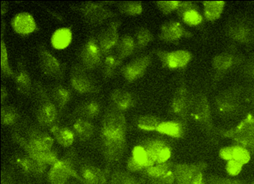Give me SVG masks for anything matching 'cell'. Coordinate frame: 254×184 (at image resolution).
Here are the masks:
<instances>
[{
	"label": "cell",
	"mask_w": 254,
	"mask_h": 184,
	"mask_svg": "<svg viewBox=\"0 0 254 184\" xmlns=\"http://www.w3.org/2000/svg\"><path fill=\"white\" fill-rule=\"evenodd\" d=\"M13 163L24 171V173L33 176H42L46 172L48 166L28 155H16L13 158Z\"/></svg>",
	"instance_id": "cell-21"
},
{
	"label": "cell",
	"mask_w": 254,
	"mask_h": 184,
	"mask_svg": "<svg viewBox=\"0 0 254 184\" xmlns=\"http://www.w3.org/2000/svg\"><path fill=\"white\" fill-rule=\"evenodd\" d=\"M183 23L189 26H198L203 21V17L199 11V9H192L183 15L181 19Z\"/></svg>",
	"instance_id": "cell-43"
},
{
	"label": "cell",
	"mask_w": 254,
	"mask_h": 184,
	"mask_svg": "<svg viewBox=\"0 0 254 184\" xmlns=\"http://www.w3.org/2000/svg\"><path fill=\"white\" fill-rule=\"evenodd\" d=\"M241 73L248 80H254V52L246 58L241 67Z\"/></svg>",
	"instance_id": "cell-47"
},
{
	"label": "cell",
	"mask_w": 254,
	"mask_h": 184,
	"mask_svg": "<svg viewBox=\"0 0 254 184\" xmlns=\"http://www.w3.org/2000/svg\"><path fill=\"white\" fill-rule=\"evenodd\" d=\"M35 91L37 94V119L40 125L43 127H52L58 118V109L46 89L41 82L35 83Z\"/></svg>",
	"instance_id": "cell-7"
},
{
	"label": "cell",
	"mask_w": 254,
	"mask_h": 184,
	"mask_svg": "<svg viewBox=\"0 0 254 184\" xmlns=\"http://www.w3.org/2000/svg\"><path fill=\"white\" fill-rule=\"evenodd\" d=\"M224 34L228 39L247 47L254 46V19L250 15L232 17L224 26Z\"/></svg>",
	"instance_id": "cell-5"
},
{
	"label": "cell",
	"mask_w": 254,
	"mask_h": 184,
	"mask_svg": "<svg viewBox=\"0 0 254 184\" xmlns=\"http://www.w3.org/2000/svg\"><path fill=\"white\" fill-rule=\"evenodd\" d=\"M233 159L245 166L251 160V154L246 148L236 144L233 145Z\"/></svg>",
	"instance_id": "cell-45"
},
{
	"label": "cell",
	"mask_w": 254,
	"mask_h": 184,
	"mask_svg": "<svg viewBox=\"0 0 254 184\" xmlns=\"http://www.w3.org/2000/svg\"><path fill=\"white\" fill-rule=\"evenodd\" d=\"M191 96L185 82H183L177 87L170 104V113L186 125H188Z\"/></svg>",
	"instance_id": "cell-9"
},
{
	"label": "cell",
	"mask_w": 254,
	"mask_h": 184,
	"mask_svg": "<svg viewBox=\"0 0 254 184\" xmlns=\"http://www.w3.org/2000/svg\"><path fill=\"white\" fill-rule=\"evenodd\" d=\"M123 61H121L118 55L116 54H108L106 55L103 61V74L104 78H111L117 73V69L121 66Z\"/></svg>",
	"instance_id": "cell-35"
},
{
	"label": "cell",
	"mask_w": 254,
	"mask_h": 184,
	"mask_svg": "<svg viewBox=\"0 0 254 184\" xmlns=\"http://www.w3.org/2000/svg\"><path fill=\"white\" fill-rule=\"evenodd\" d=\"M11 26L15 33L20 35L30 34L37 28L34 18L28 12H21L15 15L11 20Z\"/></svg>",
	"instance_id": "cell-25"
},
{
	"label": "cell",
	"mask_w": 254,
	"mask_h": 184,
	"mask_svg": "<svg viewBox=\"0 0 254 184\" xmlns=\"http://www.w3.org/2000/svg\"><path fill=\"white\" fill-rule=\"evenodd\" d=\"M190 184H207V180L203 172H198L196 174Z\"/></svg>",
	"instance_id": "cell-55"
},
{
	"label": "cell",
	"mask_w": 254,
	"mask_h": 184,
	"mask_svg": "<svg viewBox=\"0 0 254 184\" xmlns=\"http://www.w3.org/2000/svg\"><path fill=\"white\" fill-rule=\"evenodd\" d=\"M152 62V55L139 57L121 68V74L128 82H132L141 78Z\"/></svg>",
	"instance_id": "cell-18"
},
{
	"label": "cell",
	"mask_w": 254,
	"mask_h": 184,
	"mask_svg": "<svg viewBox=\"0 0 254 184\" xmlns=\"http://www.w3.org/2000/svg\"><path fill=\"white\" fill-rule=\"evenodd\" d=\"M20 119L17 109L12 106H2L1 109V123L3 125H13Z\"/></svg>",
	"instance_id": "cell-40"
},
{
	"label": "cell",
	"mask_w": 254,
	"mask_h": 184,
	"mask_svg": "<svg viewBox=\"0 0 254 184\" xmlns=\"http://www.w3.org/2000/svg\"><path fill=\"white\" fill-rule=\"evenodd\" d=\"M154 54L162 62V67L170 69H183L188 66L192 60V54L188 50H154Z\"/></svg>",
	"instance_id": "cell-12"
},
{
	"label": "cell",
	"mask_w": 254,
	"mask_h": 184,
	"mask_svg": "<svg viewBox=\"0 0 254 184\" xmlns=\"http://www.w3.org/2000/svg\"><path fill=\"white\" fill-rule=\"evenodd\" d=\"M219 136L230 139L254 155V115L249 113L237 125L228 129H218Z\"/></svg>",
	"instance_id": "cell-6"
},
{
	"label": "cell",
	"mask_w": 254,
	"mask_h": 184,
	"mask_svg": "<svg viewBox=\"0 0 254 184\" xmlns=\"http://www.w3.org/2000/svg\"><path fill=\"white\" fill-rule=\"evenodd\" d=\"M70 83L72 87L81 94L97 93L99 91L96 81L87 73V69L79 64L72 67Z\"/></svg>",
	"instance_id": "cell-10"
},
{
	"label": "cell",
	"mask_w": 254,
	"mask_h": 184,
	"mask_svg": "<svg viewBox=\"0 0 254 184\" xmlns=\"http://www.w3.org/2000/svg\"><path fill=\"white\" fill-rule=\"evenodd\" d=\"M254 184V181H253V182H252V183H251V184Z\"/></svg>",
	"instance_id": "cell-59"
},
{
	"label": "cell",
	"mask_w": 254,
	"mask_h": 184,
	"mask_svg": "<svg viewBox=\"0 0 254 184\" xmlns=\"http://www.w3.org/2000/svg\"><path fill=\"white\" fill-rule=\"evenodd\" d=\"M50 132H52L54 139L58 141V143L63 147H69L73 145L74 133L69 128L54 124L50 128Z\"/></svg>",
	"instance_id": "cell-33"
},
{
	"label": "cell",
	"mask_w": 254,
	"mask_h": 184,
	"mask_svg": "<svg viewBox=\"0 0 254 184\" xmlns=\"http://www.w3.org/2000/svg\"><path fill=\"white\" fill-rule=\"evenodd\" d=\"M1 69L2 74L7 78H13L15 77V73L10 67L8 61V55H7V48L5 46L4 41H1Z\"/></svg>",
	"instance_id": "cell-44"
},
{
	"label": "cell",
	"mask_w": 254,
	"mask_h": 184,
	"mask_svg": "<svg viewBox=\"0 0 254 184\" xmlns=\"http://www.w3.org/2000/svg\"><path fill=\"white\" fill-rule=\"evenodd\" d=\"M121 25L119 20L112 21L107 28L102 31L98 37V42L104 55H108L116 48L120 41L118 29Z\"/></svg>",
	"instance_id": "cell-20"
},
{
	"label": "cell",
	"mask_w": 254,
	"mask_h": 184,
	"mask_svg": "<svg viewBox=\"0 0 254 184\" xmlns=\"http://www.w3.org/2000/svg\"><path fill=\"white\" fill-rule=\"evenodd\" d=\"M249 101L247 87L241 84L232 85L215 96L214 111L220 119H236L246 113Z\"/></svg>",
	"instance_id": "cell-2"
},
{
	"label": "cell",
	"mask_w": 254,
	"mask_h": 184,
	"mask_svg": "<svg viewBox=\"0 0 254 184\" xmlns=\"http://www.w3.org/2000/svg\"><path fill=\"white\" fill-rule=\"evenodd\" d=\"M38 59L40 67L46 75L56 79L63 78L65 68L63 67L60 61L44 46H40L38 50Z\"/></svg>",
	"instance_id": "cell-16"
},
{
	"label": "cell",
	"mask_w": 254,
	"mask_h": 184,
	"mask_svg": "<svg viewBox=\"0 0 254 184\" xmlns=\"http://www.w3.org/2000/svg\"><path fill=\"white\" fill-rule=\"evenodd\" d=\"M111 184H146L145 181L132 176L130 172L117 171L112 174Z\"/></svg>",
	"instance_id": "cell-36"
},
{
	"label": "cell",
	"mask_w": 254,
	"mask_h": 184,
	"mask_svg": "<svg viewBox=\"0 0 254 184\" xmlns=\"http://www.w3.org/2000/svg\"><path fill=\"white\" fill-rule=\"evenodd\" d=\"M140 145L146 150L149 156L155 164L167 163L171 158L172 149L163 139H146Z\"/></svg>",
	"instance_id": "cell-14"
},
{
	"label": "cell",
	"mask_w": 254,
	"mask_h": 184,
	"mask_svg": "<svg viewBox=\"0 0 254 184\" xmlns=\"http://www.w3.org/2000/svg\"><path fill=\"white\" fill-rule=\"evenodd\" d=\"M149 184H175V177L174 171L170 170L167 173L160 177L147 180Z\"/></svg>",
	"instance_id": "cell-49"
},
{
	"label": "cell",
	"mask_w": 254,
	"mask_h": 184,
	"mask_svg": "<svg viewBox=\"0 0 254 184\" xmlns=\"http://www.w3.org/2000/svg\"><path fill=\"white\" fill-rule=\"evenodd\" d=\"M233 145L225 146L220 149L219 151V156L224 161L233 160Z\"/></svg>",
	"instance_id": "cell-52"
},
{
	"label": "cell",
	"mask_w": 254,
	"mask_h": 184,
	"mask_svg": "<svg viewBox=\"0 0 254 184\" xmlns=\"http://www.w3.org/2000/svg\"><path fill=\"white\" fill-rule=\"evenodd\" d=\"M7 96H8V92H7V88L4 86H2L1 87V103L2 104L5 102Z\"/></svg>",
	"instance_id": "cell-56"
},
{
	"label": "cell",
	"mask_w": 254,
	"mask_h": 184,
	"mask_svg": "<svg viewBox=\"0 0 254 184\" xmlns=\"http://www.w3.org/2000/svg\"><path fill=\"white\" fill-rule=\"evenodd\" d=\"M131 157L144 170L149 168V167H153V166L155 165V163L151 159L146 150H144V148L142 147L140 145H136L133 148V150L131 152Z\"/></svg>",
	"instance_id": "cell-38"
},
{
	"label": "cell",
	"mask_w": 254,
	"mask_h": 184,
	"mask_svg": "<svg viewBox=\"0 0 254 184\" xmlns=\"http://www.w3.org/2000/svg\"><path fill=\"white\" fill-rule=\"evenodd\" d=\"M7 4H5L4 2L2 3V15L4 14L5 12H7Z\"/></svg>",
	"instance_id": "cell-58"
},
{
	"label": "cell",
	"mask_w": 254,
	"mask_h": 184,
	"mask_svg": "<svg viewBox=\"0 0 254 184\" xmlns=\"http://www.w3.org/2000/svg\"><path fill=\"white\" fill-rule=\"evenodd\" d=\"M70 177L74 178L84 184L82 177L74 168L73 158L69 155L63 159H59L55 164L51 166L48 173V180L50 184H66Z\"/></svg>",
	"instance_id": "cell-8"
},
{
	"label": "cell",
	"mask_w": 254,
	"mask_h": 184,
	"mask_svg": "<svg viewBox=\"0 0 254 184\" xmlns=\"http://www.w3.org/2000/svg\"><path fill=\"white\" fill-rule=\"evenodd\" d=\"M73 132L77 135L80 141H87L94 134L95 127L91 122L86 119L77 120L73 124Z\"/></svg>",
	"instance_id": "cell-34"
},
{
	"label": "cell",
	"mask_w": 254,
	"mask_h": 184,
	"mask_svg": "<svg viewBox=\"0 0 254 184\" xmlns=\"http://www.w3.org/2000/svg\"><path fill=\"white\" fill-rule=\"evenodd\" d=\"M206 180L207 184H248L249 183L246 180L222 177L215 175H210L206 177Z\"/></svg>",
	"instance_id": "cell-46"
},
{
	"label": "cell",
	"mask_w": 254,
	"mask_h": 184,
	"mask_svg": "<svg viewBox=\"0 0 254 184\" xmlns=\"http://www.w3.org/2000/svg\"><path fill=\"white\" fill-rule=\"evenodd\" d=\"M80 176L84 184H108L105 172L94 165H83L80 168Z\"/></svg>",
	"instance_id": "cell-26"
},
{
	"label": "cell",
	"mask_w": 254,
	"mask_h": 184,
	"mask_svg": "<svg viewBox=\"0 0 254 184\" xmlns=\"http://www.w3.org/2000/svg\"><path fill=\"white\" fill-rule=\"evenodd\" d=\"M77 10L82 13L86 23L91 25H98L110 18L114 17L117 14L111 11L104 4H99L92 2H86L82 3Z\"/></svg>",
	"instance_id": "cell-13"
},
{
	"label": "cell",
	"mask_w": 254,
	"mask_h": 184,
	"mask_svg": "<svg viewBox=\"0 0 254 184\" xmlns=\"http://www.w3.org/2000/svg\"><path fill=\"white\" fill-rule=\"evenodd\" d=\"M190 116L208 137L209 141L217 144L219 128L214 124L211 104L206 94L201 91L192 94Z\"/></svg>",
	"instance_id": "cell-3"
},
{
	"label": "cell",
	"mask_w": 254,
	"mask_h": 184,
	"mask_svg": "<svg viewBox=\"0 0 254 184\" xmlns=\"http://www.w3.org/2000/svg\"><path fill=\"white\" fill-rule=\"evenodd\" d=\"M103 55L98 40L94 37H90L80 51L81 65L87 70L96 69L104 61Z\"/></svg>",
	"instance_id": "cell-11"
},
{
	"label": "cell",
	"mask_w": 254,
	"mask_h": 184,
	"mask_svg": "<svg viewBox=\"0 0 254 184\" xmlns=\"http://www.w3.org/2000/svg\"><path fill=\"white\" fill-rule=\"evenodd\" d=\"M14 80H15V87L20 94L27 96L30 95L33 89L32 80L25 66V63L22 59L18 62L17 69L15 73Z\"/></svg>",
	"instance_id": "cell-22"
},
{
	"label": "cell",
	"mask_w": 254,
	"mask_h": 184,
	"mask_svg": "<svg viewBox=\"0 0 254 184\" xmlns=\"http://www.w3.org/2000/svg\"><path fill=\"white\" fill-rule=\"evenodd\" d=\"M101 113V104L95 100H87L82 103L76 109L75 113L82 119H95Z\"/></svg>",
	"instance_id": "cell-28"
},
{
	"label": "cell",
	"mask_w": 254,
	"mask_h": 184,
	"mask_svg": "<svg viewBox=\"0 0 254 184\" xmlns=\"http://www.w3.org/2000/svg\"><path fill=\"white\" fill-rule=\"evenodd\" d=\"M127 122L123 112L111 105L102 122L101 150L108 163H117L127 148Z\"/></svg>",
	"instance_id": "cell-1"
},
{
	"label": "cell",
	"mask_w": 254,
	"mask_h": 184,
	"mask_svg": "<svg viewBox=\"0 0 254 184\" xmlns=\"http://www.w3.org/2000/svg\"><path fill=\"white\" fill-rule=\"evenodd\" d=\"M246 55L238 50L235 45H231L223 52L214 56L211 61L213 77L212 83L217 85L225 76L236 69H241L246 61Z\"/></svg>",
	"instance_id": "cell-4"
},
{
	"label": "cell",
	"mask_w": 254,
	"mask_h": 184,
	"mask_svg": "<svg viewBox=\"0 0 254 184\" xmlns=\"http://www.w3.org/2000/svg\"><path fill=\"white\" fill-rule=\"evenodd\" d=\"M136 50H141L145 48L151 41L154 40L153 35L146 28H140L137 29L136 34Z\"/></svg>",
	"instance_id": "cell-41"
},
{
	"label": "cell",
	"mask_w": 254,
	"mask_h": 184,
	"mask_svg": "<svg viewBox=\"0 0 254 184\" xmlns=\"http://www.w3.org/2000/svg\"><path fill=\"white\" fill-rule=\"evenodd\" d=\"M11 137L15 143L20 145V148L24 150L27 155L34 158L36 160L40 161L41 163H46L50 166L55 164L59 160L58 154L54 150L41 151V150H37L28 143L26 138H24V136H22L18 132H14L11 135Z\"/></svg>",
	"instance_id": "cell-15"
},
{
	"label": "cell",
	"mask_w": 254,
	"mask_h": 184,
	"mask_svg": "<svg viewBox=\"0 0 254 184\" xmlns=\"http://www.w3.org/2000/svg\"></svg>",
	"instance_id": "cell-60"
},
{
	"label": "cell",
	"mask_w": 254,
	"mask_h": 184,
	"mask_svg": "<svg viewBox=\"0 0 254 184\" xmlns=\"http://www.w3.org/2000/svg\"><path fill=\"white\" fill-rule=\"evenodd\" d=\"M187 127L188 125L179 121L162 122L157 127L156 132L173 138L181 139L185 136Z\"/></svg>",
	"instance_id": "cell-27"
},
{
	"label": "cell",
	"mask_w": 254,
	"mask_h": 184,
	"mask_svg": "<svg viewBox=\"0 0 254 184\" xmlns=\"http://www.w3.org/2000/svg\"><path fill=\"white\" fill-rule=\"evenodd\" d=\"M71 30L68 28H61L54 32L51 37V44L56 50H64L71 43Z\"/></svg>",
	"instance_id": "cell-32"
},
{
	"label": "cell",
	"mask_w": 254,
	"mask_h": 184,
	"mask_svg": "<svg viewBox=\"0 0 254 184\" xmlns=\"http://www.w3.org/2000/svg\"><path fill=\"white\" fill-rule=\"evenodd\" d=\"M192 9H198V5L195 2H191V1H184V2H180L179 7L177 9V15L179 16V19H182L183 15L190 11Z\"/></svg>",
	"instance_id": "cell-51"
},
{
	"label": "cell",
	"mask_w": 254,
	"mask_h": 184,
	"mask_svg": "<svg viewBox=\"0 0 254 184\" xmlns=\"http://www.w3.org/2000/svg\"><path fill=\"white\" fill-rule=\"evenodd\" d=\"M208 165L205 162L196 163H178L174 165L175 184H190L196 174L204 172Z\"/></svg>",
	"instance_id": "cell-17"
},
{
	"label": "cell",
	"mask_w": 254,
	"mask_h": 184,
	"mask_svg": "<svg viewBox=\"0 0 254 184\" xmlns=\"http://www.w3.org/2000/svg\"><path fill=\"white\" fill-rule=\"evenodd\" d=\"M1 184H15V180L8 171L3 170L1 174Z\"/></svg>",
	"instance_id": "cell-54"
},
{
	"label": "cell",
	"mask_w": 254,
	"mask_h": 184,
	"mask_svg": "<svg viewBox=\"0 0 254 184\" xmlns=\"http://www.w3.org/2000/svg\"><path fill=\"white\" fill-rule=\"evenodd\" d=\"M111 100L112 105L123 113L132 109L136 104V99L133 94L123 89H115L111 93Z\"/></svg>",
	"instance_id": "cell-24"
},
{
	"label": "cell",
	"mask_w": 254,
	"mask_h": 184,
	"mask_svg": "<svg viewBox=\"0 0 254 184\" xmlns=\"http://www.w3.org/2000/svg\"><path fill=\"white\" fill-rule=\"evenodd\" d=\"M193 36L179 21L170 20L162 24L160 30L159 39L167 43H175L182 38H189Z\"/></svg>",
	"instance_id": "cell-19"
},
{
	"label": "cell",
	"mask_w": 254,
	"mask_h": 184,
	"mask_svg": "<svg viewBox=\"0 0 254 184\" xmlns=\"http://www.w3.org/2000/svg\"><path fill=\"white\" fill-rule=\"evenodd\" d=\"M249 100L254 107V84L251 88L249 90Z\"/></svg>",
	"instance_id": "cell-57"
},
{
	"label": "cell",
	"mask_w": 254,
	"mask_h": 184,
	"mask_svg": "<svg viewBox=\"0 0 254 184\" xmlns=\"http://www.w3.org/2000/svg\"><path fill=\"white\" fill-rule=\"evenodd\" d=\"M127 169L130 172H141L144 171L142 167L134 160L133 158L130 157L127 162Z\"/></svg>",
	"instance_id": "cell-53"
},
{
	"label": "cell",
	"mask_w": 254,
	"mask_h": 184,
	"mask_svg": "<svg viewBox=\"0 0 254 184\" xmlns=\"http://www.w3.org/2000/svg\"><path fill=\"white\" fill-rule=\"evenodd\" d=\"M174 163L171 162H167L165 163H160V164H155L153 167H149L141 171L143 176L146 180L149 179H154V178L160 177L167 173L170 170L173 169Z\"/></svg>",
	"instance_id": "cell-37"
},
{
	"label": "cell",
	"mask_w": 254,
	"mask_h": 184,
	"mask_svg": "<svg viewBox=\"0 0 254 184\" xmlns=\"http://www.w3.org/2000/svg\"><path fill=\"white\" fill-rule=\"evenodd\" d=\"M119 11L127 15H138L142 13L143 7L140 2H122L118 5Z\"/></svg>",
	"instance_id": "cell-42"
},
{
	"label": "cell",
	"mask_w": 254,
	"mask_h": 184,
	"mask_svg": "<svg viewBox=\"0 0 254 184\" xmlns=\"http://www.w3.org/2000/svg\"><path fill=\"white\" fill-rule=\"evenodd\" d=\"M27 141L33 148L41 151L52 150L54 139L46 132L37 128H33L28 132Z\"/></svg>",
	"instance_id": "cell-23"
},
{
	"label": "cell",
	"mask_w": 254,
	"mask_h": 184,
	"mask_svg": "<svg viewBox=\"0 0 254 184\" xmlns=\"http://www.w3.org/2000/svg\"><path fill=\"white\" fill-rule=\"evenodd\" d=\"M51 97L57 108L63 111L71 99V91L63 85H57L52 88Z\"/></svg>",
	"instance_id": "cell-30"
},
{
	"label": "cell",
	"mask_w": 254,
	"mask_h": 184,
	"mask_svg": "<svg viewBox=\"0 0 254 184\" xmlns=\"http://www.w3.org/2000/svg\"><path fill=\"white\" fill-rule=\"evenodd\" d=\"M243 165L233 159V160L227 162L225 170H226L228 176L236 177V176H239L241 174V171L243 170Z\"/></svg>",
	"instance_id": "cell-50"
},
{
	"label": "cell",
	"mask_w": 254,
	"mask_h": 184,
	"mask_svg": "<svg viewBox=\"0 0 254 184\" xmlns=\"http://www.w3.org/2000/svg\"><path fill=\"white\" fill-rule=\"evenodd\" d=\"M181 1H157V7L164 15H168L173 11H177Z\"/></svg>",
	"instance_id": "cell-48"
},
{
	"label": "cell",
	"mask_w": 254,
	"mask_h": 184,
	"mask_svg": "<svg viewBox=\"0 0 254 184\" xmlns=\"http://www.w3.org/2000/svg\"><path fill=\"white\" fill-rule=\"evenodd\" d=\"M117 55L121 61H124V59L127 57L131 56L135 50H136V41L133 37L129 35H125L123 37L120 38L117 47Z\"/></svg>",
	"instance_id": "cell-31"
},
{
	"label": "cell",
	"mask_w": 254,
	"mask_h": 184,
	"mask_svg": "<svg viewBox=\"0 0 254 184\" xmlns=\"http://www.w3.org/2000/svg\"><path fill=\"white\" fill-rule=\"evenodd\" d=\"M205 20L214 22L219 20L224 12L226 2L224 1H202Z\"/></svg>",
	"instance_id": "cell-29"
},
{
	"label": "cell",
	"mask_w": 254,
	"mask_h": 184,
	"mask_svg": "<svg viewBox=\"0 0 254 184\" xmlns=\"http://www.w3.org/2000/svg\"><path fill=\"white\" fill-rule=\"evenodd\" d=\"M163 122L157 117L153 115L140 116L136 120L138 128L144 131H156L160 123Z\"/></svg>",
	"instance_id": "cell-39"
}]
</instances>
